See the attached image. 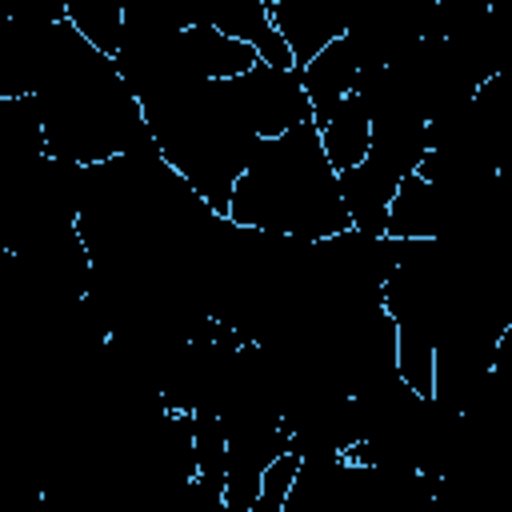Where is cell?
Wrapping results in <instances>:
<instances>
[{
	"instance_id": "1",
	"label": "cell",
	"mask_w": 512,
	"mask_h": 512,
	"mask_svg": "<svg viewBox=\"0 0 512 512\" xmlns=\"http://www.w3.org/2000/svg\"><path fill=\"white\" fill-rule=\"evenodd\" d=\"M228 220L248 232L304 244H320L352 228L312 120L256 144L244 176L228 196Z\"/></svg>"
},
{
	"instance_id": "2",
	"label": "cell",
	"mask_w": 512,
	"mask_h": 512,
	"mask_svg": "<svg viewBox=\"0 0 512 512\" xmlns=\"http://www.w3.org/2000/svg\"><path fill=\"white\" fill-rule=\"evenodd\" d=\"M164 164L216 212L228 216V196L244 176L260 136L224 84H192L176 96L140 108Z\"/></svg>"
},
{
	"instance_id": "3",
	"label": "cell",
	"mask_w": 512,
	"mask_h": 512,
	"mask_svg": "<svg viewBox=\"0 0 512 512\" xmlns=\"http://www.w3.org/2000/svg\"><path fill=\"white\" fill-rule=\"evenodd\" d=\"M36 104L44 152L76 168H96L148 140L136 96L120 80L116 64L96 48H84L80 60L36 96Z\"/></svg>"
},
{
	"instance_id": "4",
	"label": "cell",
	"mask_w": 512,
	"mask_h": 512,
	"mask_svg": "<svg viewBox=\"0 0 512 512\" xmlns=\"http://www.w3.org/2000/svg\"><path fill=\"white\" fill-rule=\"evenodd\" d=\"M84 48L64 20V4L0 16V96H40Z\"/></svg>"
},
{
	"instance_id": "5",
	"label": "cell",
	"mask_w": 512,
	"mask_h": 512,
	"mask_svg": "<svg viewBox=\"0 0 512 512\" xmlns=\"http://www.w3.org/2000/svg\"><path fill=\"white\" fill-rule=\"evenodd\" d=\"M228 88H232L236 104L244 108V116L260 140H276V136L312 120L296 68H272V64L256 60L244 76L228 80Z\"/></svg>"
},
{
	"instance_id": "6",
	"label": "cell",
	"mask_w": 512,
	"mask_h": 512,
	"mask_svg": "<svg viewBox=\"0 0 512 512\" xmlns=\"http://www.w3.org/2000/svg\"><path fill=\"white\" fill-rule=\"evenodd\" d=\"M268 20L288 44L292 68L300 72L316 52H324L332 40L344 36L348 16H340L324 0H268Z\"/></svg>"
},
{
	"instance_id": "7",
	"label": "cell",
	"mask_w": 512,
	"mask_h": 512,
	"mask_svg": "<svg viewBox=\"0 0 512 512\" xmlns=\"http://www.w3.org/2000/svg\"><path fill=\"white\" fill-rule=\"evenodd\" d=\"M400 180H404V176L392 172V168H388L384 160H376L372 152H368L356 168L340 172L336 184H340V204H344V212H348V224H352L356 232H364V236H384L388 204H392Z\"/></svg>"
},
{
	"instance_id": "8",
	"label": "cell",
	"mask_w": 512,
	"mask_h": 512,
	"mask_svg": "<svg viewBox=\"0 0 512 512\" xmlns=\"http://www.w3.org/2000/svg\"><path fill=\"white\" fill-rule=\"evenodd\" d=\"M356 80H360V64L348 48V40H332L324 52H316L304 68H300V84H304V100H308V112H312V124H324L328 112L356 92Z\"/></svg>"
},
{
	"instance_id": "9",
	"label": "cell",
	"mask_w": 512,
	"mask_h": 512,
	"mask_svg": "<svg viewBox=\"0 0 512 512\" xmlns=\"http://www.w3.org/2000/svg\"><path fill=\"white\" fill-rule=\"evenodd\" d=\"M316 136H320V148H324V160L332 164V172H348L356 168L364 156H368V144H372V120H368V104L360 92L344 96L324 124H316Z\"/></svg>"
},
{
	"instance_id": "10",
	"label": "cell",
	"mask_w": 512,
	"mask_h": 512,
	"mask_svg": "<svg viewBox=\"0 0 512 512\" xmlns=\"http://www.w3.org/2000/svg\"><path fill=\"white\" fill-rule=\"evenodd\" d=\"M44 156V128L36 96H0V160L20 164Z\"/></svg>"
},
{
	"instance_id": "11",
	"label": "cell",
	"mask_w": 512,
	"mask_h": 512,
	"mask_svg": "<svg viewBox=\"0 0 512 512\" xmlns=\"http://www.w3.org/2000/svg\"><path fill=\"white\" fill-rule=\"evenodd\" d=\"M64 20L72 24V32L96 48L100 56H116L120 36H124V4L116 0H64Z\"/></svg>"
},
{
	"instance_id": "12",
	"label": "cell",
	"mask_w": 512,
	"mask_h": 512,
	"mask_svg": "<svg viewBox=\"0 0 512 512\" xmlns=\"http://www.w3.org/2000/svg\"><path fill=\"white\" fill-rule=\"evenodd\" d=\"M296 468H300V456L296 452H284V456H276L268 468H264V476H260V492H256V512H280L284 508V496H288V488H292V480H296Z\"/></svg>"
}]
</instances>
